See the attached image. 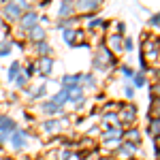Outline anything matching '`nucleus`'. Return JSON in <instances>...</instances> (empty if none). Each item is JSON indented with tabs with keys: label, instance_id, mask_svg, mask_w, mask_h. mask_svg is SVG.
I'll return each mask as SVG.
<instances>
[{
	"label": "nucleus",
	"instance_id": "5",
	"mask_svg": "<svg viewBox=\"0 0 160 160\" xmlns=\"http://www.w3.org/2000/svg\"><path fill=\"white\" fill-rule=\"evenodd\" d=\"M38 17H41V13L37 9H30V11H26L22 17H19V22H17V30H15V34L19 38H26V32L30 30V28H34L38 26Z\"/></svg>",
	"mask_w": 160,
	"mask_h": 160
},
{
	"label": "nucleus",
	"instance_id": "24",
	"mask_svg": "<svg viewBox=\"0 0 160 160\" xmlns=\"http://www.w3.org/2000/svg\"><path fill=\"white\" fill-rule=\"evenodd\" d=\"M49 100L53 105H58V107H66L68 105V94H66V88H60L56 94H51Z\"/></svg>",
	"mask_w": 160,
	"mask_h": 160
},
{
	"label": "nucleus",
	"instance_id": "2",
	"mask_svg": "<svg viewBox=\"0 0 160 160\" xmlns=\"http://www.w3.org/2000/svg\"><path fill=\"white\" fill-rule=\"evenodd\" d=\"M30 9H34V4H32L30 0H11V2H4V4L0 7V15H2L4 24L11 26V24H17L19 17H22L26 11H30Z\"/></svg>",
	"mask_w": 160,
	"mask_h": 160
},
{
	"label": "nucleus",
	"instance_id": "1",
	"mask_svg": "<svg viewBox=\"0 0 160 160\" xmlns=\"http://www.w3.org/2000/svg\"><path fill=\"white\" fill-rule=\"evenodd\" d=\"M118 68V58L111 53L105 45H98L94 53H92V71H96L98 75H111Z\"/></svg>",
	"mask_w": 160,
	"mask_h": 160
},
{
	"label": "nucleus",
	"instance_id": "16",
	"mask_svg": "<svg viewBox=\"0 0 160 160\" xmlns=\"http://www.w3.org/2000/svg\"><path fill=\"white\" fill-rule=\"evenodd\" d=\"M26 41H28L30 45H37L41 41H47V30H45L43 26H34V28H30V30L26 32Z\"/></svg>",
	"mask_w": 160,
	"mask_h": 160
},
{
	"label": "nucleus",
	"instance_id": "31",
	"mask_svg": "<svg viewBox=\"0 0 160 160\" xmlns=\"http://www.w3.org/2000/svg\"><path fill=\"white\" fill-rule=\"evenodd\" d=\"M122 94H124V98L128 100V102H132V98H135V94H137V90L132 88V83H124V86H122Z\"/></svg>",
	"mask_w": 160,
	"mask_h": 160
},
{
	"label": "nucleus",
	"instance_id": "35",
	"mask_svg": "<svg viewBox=\"0 0 160 160\" xmlns=\"http://www.w3.org/2000/svg\"><path fill=\"white\" fill-rule=\"evenodd\" d=\"M148 26H149V28H154V30H158V28H160V11H158V13H152V15H149Z\"/></svg>",
	"mask_w": 160,
	"mask_h": 160
},
{
	"label": "nucleus",
	"instance_id": "42",
	"mask_svg": "<svg viewBox=\"0 0 160 160\" xmlns=\"http://www.w3.org/2000/svg\"><path fill=\"white\" fill-rule=\"evenodd\" d=\"M0 160H17V158H13V156H2Z\"/></svg>",
	"mask_w": 160,
	"mask_h": 160
},
{
	"label": "nucleus",
	"instance_id": "21",
	"mask_svg": "<svg viewBox=\"0 0 160 160\" xmlns=\"http://www.w3.org/2000/svg\"><path fill=\"white\" fill-rule=\"evenodd\" d=\"M79 81H81V73H64L58 79V83L60 88H71V86H79Z\"/></svg>",
	"mask_w": 160,
	"mask_h": 160
},
{
	"label": "nucleus",
	"instance_id": "23",
	"mask_svg": "<svg viewBox=\"0 0 160 160\" xmlns=\"http://www.w3.org/2000/svg\"><path fill=\"white\" fill-rule=\"evenodd\" d=\"M13 47H15L13 37H2V41H0V58H9Z\"/></svg>",
	"mask_w": 160,
	"mask_h": 160
},
{
	"label": "nucleus",
	"instance_id": "40",
	"mask_svg": "<svg viewBox=\"0 0 160 160\" xmlns=\"http://www.w3.org/2000/svg\"><path fill=\"white\" fill-rule=\"evenodd\" d=\"M49 4H51L49 0H41L38 4H34V9H37V11H38V9H49Z\"/></svg>",
	"mask_w": 160,
	"mask_h": 160
},
{
	"label": "nucleus",
	"instance_id": "9",
	"mask_svg": "<svg viewBox=\"0 0 160 160\" xmlns=\"http://www.w3.org/2000/svg\"><path fill=\"white\" fill-rule=\"evenodd\" d=\"M38 128H41V132H45V135H49V137H58L64 130L60 118H47V120H43V122L38 124Z\"/></svg>",
	"mask_w": 160,
	"mask_h": 160
},
{
	"label": "nucleus",
	"instance_id": "43",
	"mask_svg": "<svg viewBox=\"0 0 160 160\" xmlns=\"http://www.w3.org/2000/svg\"><path fill=\"white\" fill-rule=\"evenodd\" d=\"M0 26H4V19H2V15H0Z\"/></svg>",
	"mask_w": 160,
	"mask_h": 160
},
{
	"label": "nucleus",
	"instance_id": "18",
	"mask_svg": "<svg viewBox=\"0 0 160 160\" xmlns=\"http://www.w3.org/2000/svg\"><path fill=\"white\" fill-rule=\"evenodd\" d=\"M32 53L34 58H47V56H53V45L49 41H41L37 45H32Z\"/></svg>",
	"mask_w": 160,
	"mask_h": 160
},
{
	"label": "nucleus",
	"instance_id": "29",
	"mask_svg": "<svg viewBox=\"0 0 160 160\" xmlns=\"http://www.w3.org/2000/svg\"><path fill=\"white\" fill-rule=\"evenodd\" d=\"M149 100H152V105H149L148 118H156V120H160V98H152V96H149Z\"/></svg>",
	"mask_w": 160,
	"mask_h": 160
},
{
	"label": "nucleus",
	"instance_id": "28",
	"mask_svg": "<svg viewBox=\"0 0 160 160\" xmlns=\"http://www.w3.org/2000/svg\"><path fill=\"white\" fill-rule=\"evenodd\" d=\"M109 28H111V32H113V34L126 37V24H124L122 19H113V22L109 24Z\"/></svg>",
	"mask_w": 160,
	"mask_h": 160
},
{
	"label": "nucleus",
	"instance_id": "4",
	"mask_svg": "<svg viewBox=\"0 0 160 160\" xmlns=\"http://www.w3.org/2000/svg\"><path fill=\"white\" fill-rule=\"evenodd\" d=\"M118 118H120V126L124 130L137 126V118H139V107L135 102H122L118 109Z\"/></svg>",
	"mask_w": 160,
	"mask_h": 160
},
{
	"label": "nucleus",
	"instance_id": "15",
	"mask_svg": "<svg viewBox=\"0 0 160 160\" xmlns=\"http://www.w3.org/2000/svg\"><path fill=\"white\" fill-rule=\"evenodd\" d=\"M122 141L132 143V145H139V148H141V143H143V132H141V128H139V126L126 128V130H124V135H122Z\"/></svg>",
	"mask_w": 160,
	"mask_h": 160
},
{
	"label": "nucleus",
	"instance_id": "7",
	"mask_svg": "<svg viewBox=\"0 0 160 160\" xmlns=\"http://www.w3.org/2000/svg\"><path fill=\"white\" fill-rule=\"evenodd\" d=\"M30 141H32V135H30L26 128H17V130L11 132V137H9V145L13 148V152H26L28 145H30Z\"/></svg>",
	"mask_w": 160,
	"mask_h": 160
},
{
	"label": "nucleus",
	"instance_id": "8",
	"mask_svg": "<svg viewBox=\"0 0 160 160\" xmlns=\"http://www.w3.org/2000/svg\"><path fill=\"white\" fill-rule=\"evenodd\" d=\"M102 7L100 0H77L75 2V13L77 17H86V15H96Z\"/></svg>",
	"mask_w": 160,
	"mask_h": 160
},
{
	"label": "nucleus",
	"instance_id": "6",
	"mask_svg": "<svg viewBox=\"0 0 160 160\" xmlns=\"http://www.w3.org/2000/svg\"><path fill=\"white\" fill-rule=\"evenodd\" d=\"M143 156H145L143 148L132 145V143H126V141H122L120 148L113 152V158L115 160H137V158H143Z\"/></svg>",
	"mask_w": 160,
	"mask_h": 160
},
{
	"label": "nucleus",
	"instance_id": "3",
	"mask_svg": "<svg viewBox=\"0 0 160 160\" xmlns=\"http://www.w3.org/2000/svg\"><path fill=\"white\" fill-rule=\"evenodd\" d=\"M141 56L145 58L148 64L158 62L160 58V37H152V34H143V43H141Z\"/></svg>",
	"mask_w": 160,
	"mask_h": 160
},
{
	"label": "nucleus",
	"instance_id": "17",
	"mask_svg": "<svg viewBox=\"0 0 160 160\" xmlns=\"http://www.w3.org/2000/svg\"><path fill=\"white\" fill-rule=\"evenodd\" d=\"M75 15H77L75 13V2H71V0H62L58 4V9H56L58 19H68V17H75Z\"/></svg>",
	"mask_w": 160,
	"mask_h": 160
},
{
	"label": "nucleus",
	"instance_id": "39",
	"mask_svg": "<svg viewBox=\"0 0 160 160\" xmlns=\"http://www.w3.org/2000/svg\"><path fill=\"white\" fill-rule=\"evenodd\" d=\"M88 160H109V156H102V154H98V152H92Z\"/></svg>",
	"mask_w": 160,
	"mask_h": 160
},
{
	"label": "nucleus",
	"instance_id": "32",
	"mask_svg": "<svg viewBox=\"0 0 160 160\" xmlns=\"http://www.w3.org/2000/svg\"><path fill=\"white\" fill-rule=\"evenodd\" d=\"M13 83H15V88H17V90H22V92H24L26 88L30 86V79H28L24 73H19V75H17V79H15Z\"/></svg>",
	"mask_w": 160,
	"mask_h": 160
},
{
	"label": "nucleus",
	"instance_id": "26",
	"mask_svg": "<svg viewBox=\"0 0 160 160\" xmlns=\"http://www.w3.org/2000/svg\"><path fill=\"white\" fill-rule=\"evenodd\" d=\"M22 73H24L28 79L37 77V75H38V71H37V60H34V58H30V60L26 62V66H22Z\"/></svg>",
	"mask_w": 160,
	"mask_h": 160
},
{
	"label": "nucleus",
	"instance_id": "27",
	"mask_svg": "<svg viewBox=\"0 0 160 160\" xmlns=\"http://www.w3.org/2000/svg\"><path fill=\"white\" fill-rule=\"evenodd\" d=\"M148 86V75L141 73V71H135V75H132V88H145Z\"/></svg>",
	"mask_w": 160,
	"mask_h": 160
},
{
	"label": "nucleus",
	"instance_id": "41",
	"mask_svg": "<svg viewBox=\"0 0 160 160\" xmlns=\"http://www.w3.org/2000/svg\"><path fill=\"white\" fill-rule=\"evenodd\" d=\"M9 137H11V135H7V132H0V148H2L4 143H9Z\"/></svg>",
	"mask_w": 160,
	"mask_h": 160
},
{
	"label": "nucleus",
	"instance_id": "19",
	"mask_svg": "<svg viewBox=\"0 0 160 160\" xmlns=\"http://www.w3.org/2000/svg\"><path fill=\"white\" fill-rule=\"evenodd\" d=\"M79 86L83 88V92H96L98 90V79L94 77V73H81Z\"/></svg>",
	"mask_w": 160,
	"mask_h": 160
},
{
	"label": "nucleus",
	"instance_id": "36",
	"mask_svg": "<svg viewBox=\"0 0 160 160\" xmlns=\"http://www.w3.org/2000/svg\"><path fill=\"white\" fill-rule=\"evenodd\" d=\"M132 49H135V38H132V37H124L122 51H132Z\"/></svg>",
	"mask_w": 160,
	"mask_h": 160
},
{
	"label": "nucleus",
	"instance_id": "20",
	"mask_svg": "<svg viewBox=\"0 0 160 160\" xmlns=\"http://www.w3.org/2000/svg\"><path fill=\"white\" fill-rule=\"evenodd\" d=\"M17 128H19V124L15 122V118L0 113V132H7V135H11V132H15Z\"/></svg>",
	"mask_w": 160,
	"mask_h": 160
},
{
	"label": "nucleus",
	"instance_id": "38",
	"mask_svg": "<svg viewBox=\"0 0 160 160\" xmlns=\"http://www.w3.org/2000/svg\"><path fill=\"white\" fill-rule=\"evenodd\" d=\"M51 24H53V22H51L49 15H41V17H38V26H43L45 30H47V26H51Z\"/></svg>",
	"mask_w": 160,
	"mask_h": 160
},
{
	"label": "nucleus",
	"instance_id": "34",
	"mask_svg": "<svg viewBox=\"0 0 160 160\" xmlns=\"http://www.w3.org/2000/svg\"><path fill=\"white\" fill-rule=\"evenodd\" d=\"M73 152L71 149H66V148H62V149H58V154H56V160H73Z\"/></svg>",
	"mask_w": 160,
	"mask_h": 160
},
{
	"label": "nucleus",
	"instance_id": "11",
	"mask_svg": "<svg viewBox=\"0 0 160 160\" xmlns=\"http://www.w3.org/2000/svg\"><path fill=\"white\" fill-rule=\"evenodd\" d=\"M24 94L28 96V100H43L47 98V94H49V88H47V83H30V86L24 90Z\"/></svg>",
	"mask_w": 160,
	"mask_h": 160
},
{
	"label": "nucleus",
	"instance_id": "37",
	"mask_svg": "<svg viewBox=\"0 0 160 160\" xmlns=\"http://www.w3.org/2000/svg\"><path fill=\"white\" fill-rule=\"evenodd\" d=\"M149 96H152V98H160V81L149 83Z\"/></svg>",
	"mask_w": 160,
	"mask_h": 160
},
{
	"label": "nucleus",
	"instance_id": "25",
	"mask_svg": "<svg viewBox=\"0 0 160 160\" xmlns=\"http://www.w3.org/2000/svg\"><path fill=\"white\" fill-rule=\"evenodd\" d=\"M22 73V62L19 60H13L9 64V68H7V79H9V83H13L15 79H17V75Z\"/></svg>",
	"mask_w": 160,
	"mask_h": 160
},
{
	"label": "nucleus",
	"instance_id": "12",
	"mask_svg": "<svg viewBox=\"0 0 160 160\" xmlns=\"http://www.w3.org/2000/svg\"><path fill=\"white\" fill-rule=\"evenodd\" d=\"M122 135H124V128L122 126H111V128H105L100 130V145H107V143H113V141H122Z\"/></svg>",
	"mask_w": 160,
	"mask_h": 160
},
{
	"label": "nucleus",
	"instance_id": "30",
	"mask_svg": "<svg viewBox=\"0 0 160 160\" xmlns=\"http://www.w3.org/2000/svg\"><path fill=\"white\" fill-rule=\"evenodd\" d=\"M62 41H64L66 47H73V49H75V30H73V28L62 30Z\"/></svg>",
	"mask_w": 160,
	"mask_h": 160
},
{
	"label": "nucleus",
	"instance_id": "13",
	"mask_svg": "<svg viewBox=\"0 0 160 160\" xmlns=\"http://www.w3.org/2000/svg\"><path fill=\"white\" fill-rule=\"evenodd\" d=\"M38 111H41L43 115H47V118H62V115L66 113V107H58V105H53V102L47 98V100H41Z\"/></svg>",
	"mask_w": 160,
	"mask_h": 160
},
{
	"label": "nucleus",
	"instance_id": "22",
	"mask_svg": "<svg viewBox=\"0 0 160 160\" xmlns=\"http://www.w3.org/2000/svg\"><path fill=\"white\" fill-rule=\"evenodd\" d=\"M145 135H148L149 139H156V137H160V120H156V118H148Z\"/></svg>",
	"mask_w": 160,
	"mask_h": 160
},
{
	"label": "nucleus",
	"instance_id": "33",
	"mask_svg": "<svg viewBox=\"0 0 160 160\" xmlns=\"http://www.w3.org/2000/svg\"><path fill=\"white\" fill-rule=\"evenodd\" d=\"M118 73L122 75V77H126V79H132L135 71H132V66H128V64H122V66H118Z\"/></svg>",
	"mask_w": 160,
	"mask_h": 160
},
{
	"label": "nucleus",
	"instance_id": "14",
	"mask_svg": "<svg viewBox=\"0 0 160 160\" xmlns=\"http://www.w3.org/2000/svg\"><path fill=\"white\" fill-rule=\"evenodd\" d=\"M122 43H124V37H120V34H113V32H107V38L102 41V45L107 47V49L118 58L120 53H122Z\"/></svg>",
	"mask_w": 160,
	"mask_h": 160
},
{
	"label": "nucleus",
	"instance_id": "10",
	"mask_svg": "<svg viewBox=\"0 0 160 160\" xmlns=\"http://www.w3.org/2000/svg\"><path fill=\"white\" fill-rule=\"evenodd\" d=\"M37 60V71L41 77H45V79H49L53 71H56V66H58V62L53 60V56H47V58H34Z\"/></svg>",
	"mask_w": 160,
	"mask_h": 160
}]
</instances>
